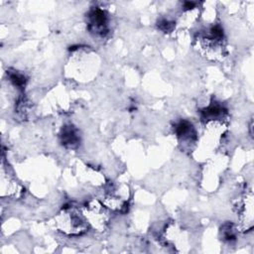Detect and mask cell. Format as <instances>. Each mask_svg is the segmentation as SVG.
I'll list each match as a JSON object with an SVG mask.
<instances>
[{"mask_svg":"<svg viewBox=\"0 0 254 254\" xmlns=\"http://www.w3.org/2000/svg\"><path fill=\"white\" fill-rule=\"evenodd\" d=\"M55 224L59 231L65 235L77 236L85 233L90 226L82 208L75 206L64 207L55 217Z\"/></svg>","mask_w":254,"mask_h":254,"instance_id":"cell-1","label":"cell"},{"mask_svg":"<svg viewBox=\"0 0 254 254\" xmlns=\"http://www.w3.org/2000/svg\"><path fill=\"white\" fill-rule=\"evenodd\" d=\"M198 51L210 60H221L224 56L223 33L219 26H214L208 30L206 35L198 36L195 40Z\"/></svg>","mask_w":254,"mask_h":254,"instance_id":"cell-2","label":"cell"},{"mask_svg":"<svg viewBox=\"0 0 254 254\" xmlns=\"http://www.w3.org/2000/svg\"><path fill=\"white\" fill-rule=\"evenodd\" d=\"M70 61L80 64V66L71 67L72 70L69 71L70 74L72 73L74 78H77V80L88 81L95 76L98 67V61L94 54H91L87 50L79 49L72 55Z\"/></svg>","mask_w":254,"mask_h":254,"instance_id":"cell-3","label":"cell"},{"mask_svg":"<svg viewBox=\"0 0 254 254\" xmlns=\"http://www.w3.org/2000/svg\"><path fill=\"white\" fill-rule=\"evenodd\" d=\"M83 214L89 225L98 231H102L108 223L109 217L106 207L97 200H91L82 207Z\"/></svg>","mask_w":254,"mask_h":254,"instance_id":"cell-4","label":"cell"},{"mask_svg":"<svg viewBox=\"0 0 254 254\" xmlns=\"http://www.w3.org/2000/svg\"><path fill=\"white\" fill-rule=\"evenodd\" d=\"M237 215L239 217L240 228L249 230L253 225V195L252 192H246L238 199L236 203Z\"/></svg>","mask_w":254,"mask_h":254,"instance_id":"cell-5","label":"cell"},{"mask_svg":"<svg viewBox=\"0 0 254 254\" xmlns=\"http://www.w3.org/2000/svg\"><path fill=\"white\" fill-rule=\"evenodd\" d=\"M107 15L106 13L99 9L96 8L92 11H90L88 15V25L90 30L93 33L103 35L104 33L107 32Z\"/></svg>","mask_w":254,"mask_h":254,"instance_id":"cell-6","label":"cell"},{"mask_svg":"<svg viewBox=\"0 0 254 254\" xmlns=\"http://www.w3.org/2000/svg\"><path fill=\"white\" fill-rule=\"evenodd\" d=\"M62 138H63V143L68 147H74L78 142V137L75 131L73 130V128L71 127L65 128L64 130V133L62 134Z\"/></svg>","mask_w":254,"mask_h":254,"instance_id":"cell-7","label":"cell"}]
</instances>
